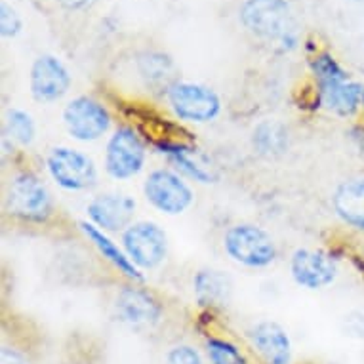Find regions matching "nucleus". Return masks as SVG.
<instances>
[{
  "label": "nucleus",
  "instance_id": "0eeeda50",
  "mask_svg": "<svg viewBox=\"0 0 364 364\" xmlns=\"http://www.w3.org/2000/svg\"><path fill=\"white\" fill-rule=\"evenodd\" d=\"M145 164V145L132 128L114 132L105 151V170L111 178L128 179L141 172Z\"/></svg>",
  "mask_w": 364,
  "mask_h": 364
},
{
  "label": "nucleus",
  "instance_id": "f3484780",
  "mask_svg": "<svg viewBox=\"0 0 364 364\" xmlns=\"http://www.w3.org/2000/svg\"><path fill=\"white\" fill-rule=\"evenodd\" d=\"M80 227H82L84 235H86V237L94 242V246H96L97 250H100V254H102L107 262L113 263L120 273H124V275L130 277V279H138V281L144 279L141 273L138 271V267L132 263L130 257L126 256V252L120 250L119 246L114 245L113 240L105 235V231H102V229L94 225V223H86V221H82Z\"/></svg>",
  "mask_w": 364,
  "mask_h": 364
},
{
  "label": "nucleus",
  "instance_id": "9d476101",
  "mask_svg": "<svg viewBox=\"0 0 364 364\" xmlns=\"http://www.w3.org/2000/svg\"><path fill=\"white\" fill-rule=\"evenodd\" d=\"M71 77L65 65L54 55H41L31 69V94L36 102L48 103L65 96Z\"/></svg>",
  "mask_w": 364,
  "mask_h": 364
},
{
  "label": "nucleus",
  "instance_id": "a211bd4d",
  "mask_svg": "<svg viewBox=\"0 0 364 364\" xmlns=\"http://www.w3.org/2000/svg\"><path fill=\"white\" fill-rule=\"evenodd\" d=\"M363 90L364 86L357 82H340L321 88V96H323L324 105L334 111V113L341 114V117H349L358 109V105L363 103Z\"/></svg>",
  "mask_w": 364,
  "mask_h": 364
},
{
  "label": "nucleus",
  "instance_id": "5701e85b",
  "mask_svg": "<svg viewBox=\"0 0 364 364\" xmlns=\"http://www.w3.org/2000/svg\"><path fill=\"white\" fill-rule=\"evenodd\" d=\"M313 71H315L316 78H318V84L321 88H326V86H332V84L346 82L347 75L346 71L341 69L332 55L323 54L318 55L315 61H313Z\"/></svg>",
  "mask_w": 364,
  "mask_h": 364
},
{
  "label": "nucleus",
  "instance_id": "2eb2a0df",
  "mask_svg": "<svg viewBox=\"0 0 364 364\" xmlns=\"http://www.w3.org/2000/svg\"><path fill=\"white\" fill-rule=\"evenodd\" d=\"M334 210L340 220L353 229L364 231V178L343 181L334 193Z\"/></svg>",
  "mask_w": 364,
  "mask_h": 364
},
{
  "label": "nucleus",
  "instance_id": "ddd939ff",
  "mask_svg": "<svg viewBox=\"0 0 364 364\" xmlns=\"http://www.w3.org/2000/svg\"><path fill=\"white\" fill-rule=\"evenodd\" d=\"M88 218L102 231H120L130 227L136 212V200L120 193H105L88 204Z\"/></svg>",
  "mask_w": 364,
  "mask_h": 364
},
{
  "label": "nucleus",
  "instance_id": "9b49d317",
  "mask_svg": "<svg viewBox=\"0 0 364 364\" xmlns=\"http://www.w3.org/2000/svg\"><path fill=\"white\" fill-rule=\"evenodd\" d=\"M117 315L132 328H151L159 324L162 307L149 292L139 288H122L117 296Z\"/></svg>",
  "mask_w": 364,
  "mask_h": 364
},
{
  "label": "nucleus",
  "instance_id": "20e7f679",
  "mask_svg": "<svg viewBox=\"0 0 364 364\" xmlns=\"http://www.w3.org/2000/svg\"><path fill=\"white\" fill-rule=\"evenodd\" d=\"M122 242L126 256L130 257L136 267L155 269L166 257V233L153 221H139L126 227Z\"/></svg>",
  "mask_w": 364,
  "mask_h": 364
},
{
  "label": "nucleus",
  "instance_id": "a878e982",
  "mask_svg": "<svg viewBox=\"0 0 364 364\" xmlns=\"http://www.w3.org/2000/svg\"><path fill=\"white\" fill-rule=\"evenodd\" d=\"M0 29L4 36H16L21 31V19L8 4H2L0 8Z\"/></svg>",
  "mask_w": 364,
  "mask_h": 364
},
{
  "label": "nucleus",
  "instance_id": "cd10ccee",
  "mask_svg": "<svg viewBox=\"0 0 364 364\" xmlns=\"http://www.w3.org/2000/svg\"><path fill=\"white\" fill-rule=\"evenodd\" d=\"M65 10H80V8L88 6L92 0H58Z\"/></svg>",
  "mask_w": 364,
  "mask_h": 364
},
{
  "label": "nucleus",
  "instance_id": "4be33fe9",
  "mask_svg": "<svg viewBox=\"0 0 364 364\" xmlns=\"http://www.w3.org/2000/svg\"><path fill=\"white\" fill-rule=\"evenodd\" d=\"M162 153H166V155H170V159H172L176 164H178L183 172L187 173V176H191V178H195L197 181H200V183H210V179H212V176H210L206 170H204L203 166H198L197 162H193L191 159H189V151L186 149V147H176V145H161Z\"/></svg>",
  "mask_w": 364,
  "mask_h": 364
},
{
  "label": "nucleus",
  "instance_id": "6ab92c4d",
  "mask_svg": "<svg viewBox=\"0 0 364 364\" xmlns=\"http://www.w3.org/2000/svg\"><path fill=\"white\" fill-rule=\"evenodd\" d=\"M138 67L141 77L149 84L166 82L173 71L172 60L168 55L156 54V52H147V54L139 55Z\"/></svg>",
  "mask_w": 364,
  "mask_h": 364
},
{
  "label": "nucleus",
  "instance_id": "f03ea898",
  "mask_svg": "<svg viewBox=\"0 0 364 364\" xmlns=\"http://www.w3.org/2000/svg\"><path fill=\"white\" fill-rule=\"evenodd\" d=\"M225 252L246 267H267L275 262L277 248L263 229L250 223L231 227L225 235Z\"/></svg>",
  "mask_w": 364,
  "mask_h": 364
},
{
  "label": "nucleus",
  "instance_id": "f8f14e48",
  "mask_svg": "<svg viewBox=\"0 0 364 364\" xmlns=\"http://www.w3.org/2000/svg\"><path fill=\"white\" fill-rule=\"evenodd\" d=\"M290 269H292L294 281L307 290L328 287L336 279V271H338L334 259L324 252L305 250V248L294 252Z\"/></svg>",
  "mask_w": 364,
  "mask_h": 364
},
{
  "label": "nucleus",
  "instance_id": "aec40b11",
  "mask_svg": "<svg viewBox=\"0 0 364 364\" xmlns=\"http://www.w3.org/2000/svg\"><path fill=\"white\" fill-rule=\"evenodd\" d=\"M254 145L263 155L282 153L287 147V132L275 122H263L254 132Z\"/></svg>",
  "mask_w": 364,
  "mask_h": 364
},
{
  "label": "nucleus",
  "instance_id": "412c9836",
  "mask_svg": "<svg viewBox=\"0 0 364 364\" xmlns=\"http://www.w3.org/2000/svg\"><path fill=\"white\" fill-rule=\"evenodd\" d=\"M6 128L10 138H14L21 145H29L35 139V122L31 119V114H27L25 111L12 109L8 113Z\"/></svg>",
  "mask_w": 364,
  "mask_h": 364
},
{
  "label": "nucleus",
  "instance_id": "c85d7f7f",
  "mask_svg": "<svg viewBox=\"0 0 364 364\" xmlns=\"http://www.w3.org/2000/svg\"><path fill=\"white\" fill-rule=\"evenodd\" d=\"M360 105H363V107H364V90H363V103H360Z\"/></svg>",
  "mask_w": 364,
  "mask_h": 364
},
{
  "label": "nucleus",
  "instance_id": "6e6552de",
  "mask_svg": "<svg viewBox=\"0 0 364 364\" xmlns=\"http://www.w3.org/2000/svg\"><path fill=\"white\" fill-rule=\"evenodd\" d=\"M63 122L67 132L78 141H96L109 130L111 114L102 103L82 96L67 103Z\"/></svg>",
  "mask_w": 364,
  "mask_h": 364
},
{
  "label": "nucleus",
  "instance_id": "1a4fd4ad",
  "mask_svg": "<svg viewBox=\"0 0 364 364\" xmlns=\"http://www.w3.org/2000/svg\"><path fill=\"white\" fill-rule=\"evenodd\" d=\"M145 198L164 214H181L193 203V191L183 179L170 170H155L145 179Z\"/></svg>",
  "mask_w": 364,
  "mask_h": 364
},
{
  "label": "nucleus",
  "instance_id": "39448f33",
  "mask_svg": "<svg viewBox=\"0 0 364 364\" xmlns=\"http://www.w3.org/2000/svg\"><path fill=\"white\" fill-rule=\"evenodd\" d=\"M6 204L10 214L27 221H44L52 212V198L36 176L23 172L16 176L8 189Z\"/></svg>",
  "mask_w": 364,
  "mask_h": 364
},
{
  "label": "nucleus",
  "instance_id": "dca6fc26",
  "mask_svg": "<svg viewBox=\"0 0 364 364\" xmlns=\"http://www.w3.org/2000/svg\"><path fill=\"white\" fill-rule=\"evenodd\" d=\"M231 281L225 273L206 269L195 277V296L197 301L204 307H215V305H227L231 298Z\"/></svg>",
  "mask_w": 364,
  "mask_h": 364
},
{
  "label": "nucleus",
  "instance_id": "7ed1b4c3",
  "mask_svg": "<svg viewBox=\"0 0 364 364\" xmlns=\"http://www.w3.org/2000/svg\"><path fill=\"white\" fill-rule=\"evenodd\" d=\"M168 102L176 117L187 122H210L221 111L218 94L208 86L176 82L168 88Z\"/></svg>",
  "mask_w": 364,
  "mask_h": 364
},
{
  "label": "nucleus",
  "instance_id": "4468645a",
  "mask_svg": "<svg viewBox=\"0 0 364 364\" xmlns=\"http://www.w3.org/2000/svg\"><path fill=\"white\" fill-rule=\"evenodd\" d=\"M252 346L267 364H290L292 343L287 330L271 321H263L250 330Z\"/></svg>",
  "mask_w": 364,
  "mask_h": 364
},
{
  "label": "nucleus",
  "instance_id": "393cba45",
  "mask_svg": "<svg viewBox=\"0 0 364 364\" xmlns=\"http://www.w3.org/2000/svg\"><path fill=\"white\" fill-rule=\"evenodd\" d=\"M164 364H204V363H203V357H200V353H198L195 347L187 346V343H181V346L172 347V349L166 353Z\"/></svg>",
  "mask_w": 364,
  "mask_h": 364
},
{
  "label": "nucleus",
  "instance_id": "423d86ee",
  "mask_svg": "<svg viewBox=\"0 0 364 364\" xmlns=\"http://www.w3.org/2000/svg\"><path fill=\"white\" fill-rule=\"evenodd\" d=\"M48 172L54 181L69 191H82L96 186L97 170L94 161L80 151L58 147L48 155Z\"/></svg>",
  "mask_w": 364,
  "mask_h": 364
},
{
  "label": "nucleus",
  "instance_id": "f257e3e1",
  "mask_svg": "<svg viewBox=\"0 0 364 364\" xmlns=\"http://www.w3.org/2000/svg\"><path fill=\"white\" fill-rule=\"evenodd\" d=\"M246 29L269 42H287L294 36V16L287 0H246L240 8Z\"/></svg>",
  "mask_w": 364,
  "mask_h": 364
},
{
  "label": "nucleus",
  "instance_id": "bb28decb",
  "mask_svg": "<svg viewBox=\"0 0 364 364\" xmlns=\"http://www.w3.org/2000/svg\"><path fill=\"white\" fill-rule=\"evenodd\" d=\"M0 363L2 364H29L27 357L23 353L18 351L16 347H2V355H0Z\"/></svg>",
  "mask_w": 364,
  "mask_h": 364
},
{
  "label": "nucleus",
  "instance_id": "b1692460",
  "mask_svg": "<svg viewBox=\"0 0 364 364\" xmlns=\"http://www.w3.org/2000/svg\"><path fill=\"white\" fill-rule=\"evenodd\" d=\"M206 351H208L212 364H246V358L242 357V353L231 341L212 338L206 343Z\"/></svg>",
  "mask_w": 364,
  "mask_h": 364
}]
</instances>
